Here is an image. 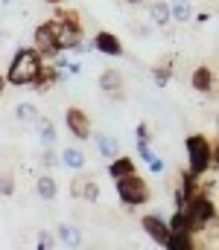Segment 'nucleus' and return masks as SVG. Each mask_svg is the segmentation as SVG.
Returning a JSON list of instances; mask_svg holds the SVG:
<instances>
[{
	"instance_id": "nucleus-23",
	"label": "nucleus",
	"mask_w": 219,
	"mask_h": 250,
	"mask_svg": "<svg viewBox=\"0 0 219 250\" xmlns=\"http://www.w3.org/2000/svg\"><path fill=\"white\" fill-rule=\"evenodd\" d=\"M167 230H170V233H190V221H187V212L175 209V212H172V218L167 221ZM190 236H193V233H190Z\"/></svg>"
},
{
	"instance_id": "nucleus-24",
	"label": "nucleus",
	"mask_w": 219,
	"mask_h": 250,
	"mask_svg": "<svg viewBox=\"0 0 219 250\" xmlns=\"http://www.w3.org/2000/svg\"><path fill=\"white\" fill-rule=\"evenodd\" d=\"M15 117H18L21 123H35V120H38V108H35L32 102H24V105L15 108Z\"/></svg>"
},
{
	"instance_id": "nucleus-15",
	"label": "nucleus",
	"mask_w": 219,
	"mask_h": 250,
	"mask_svg": "<svg viewBox=\"0 0 219 250\" xmlns=\"http://www.w3.org/2000/svg\"><path fill=\"white\" fill-rule=\"evenodd\" d=\"M56 239H59L62 245H68V248H79V245H82V230L73 227V224H62V227L56 230Z\"/></svg>"
},
{
	"instance_id": "nucleus-20",
	"label": "nucleus",
	"mask_w": 219,
	"mask_h": 250,
	"mask_svg": "<svg viewBox=\"0 0 219 250\" xmlns=\"http://www.w3.org/2000/svg\"><path fill=\"white\" fill-rule=\"evenodd\" d=\"M152 79H155L158 87H167L170 79H172V59H164L161 64H155L152 67Z\"/></svg>"
},
{
	"instance_id": "nucleus-30",
	"label": "nucleus",
	"mask_w": 219,
	"mask_h": 250,
	"mask_svg": "<svg viewBox=\"0 0 219 250\" xmlns=\"http://www.w3.org/2000/svg\"><path fill=\"white\" fill-rule=\"evenodd\" d=\"M146 163H149V172H152V175H161V172H164V160H161V157H152V160H146Z\"/></svg>"
},
{
	"instance_id": "nucleus-26",
	"label": "nucleus",
	"mask_w": 219,
	"mask_h": 250,
	"mask_svg": "<svg viewBox=\"0 0 219 250\" xmlns=\"http://www.w3.org/2000/svg\"><path fill=\"white\" fill-rule=\"evenodd\" d=\"M82 198H85L88 204H94V201L99 198V187H97L94 181H85V189H82Z\"/></svg>"
},
{
	"instance_id": "nucleus-17",
	"label": "nucleus",
	"mask_w": 219,
	"mask_h": 250,
	"mask_svg": "<svg viewBox=\"0 0 219 250\" xmlns=\"http://www.w3.org/2000/svg\"><path fill=\"white\" fill-rule=\"evenodd\" d=\"M149 18H152V23H155V26H167V23L172 21V15H170V3L155 0V3L149 6Z\"/></svg>"
},
{
	"instance_id": "nucleus-19",
	"label": "nucleus",
	"mask_w": 219,
	"mask_h": 250,
	"mask_svg": "<svg viewBox=\"0 0 219 250\" xmlns=\"http://www.w3.org/2000/svg\"><path fill=\"white\" fill-rule=\"evenodd\" d=\"M59 163H65L71 172H82V169H85V154H82L79 148H65L62 157H59Z\"/></svg>"
},
{
	"instance_id": "nucleus-14",
	"label": "nucleus",
	"mask_w": 219,
	"mask_h": 250,
	"mask_svg": "<svg viewBox=\"0 0 219 250\" xmlns=\"http://www.w3.org/2000/svg\"><path fill=\"white\" fill-rule=\"evenodd\" d=\"M35 192H38L41 201H56V195H59V184H56L50 175H41V178L35 181Z\"/></svg>"
},
{
	"instance_id": "nucleus-31",
	"label": "nucleus",
	"mask_w": 219,
	"mask_h": 250,
	"mask_svg": "<svg viewBox=\"0 0 219 250\" xmlns=\"http://www.w3.org/2000/svg\"><path fill=\"white\" fill-rule=\"evenodd\" d=\"M138 140H141V143H149V140H152V131H149V125L146 123L138 125Z\"/></svg>"
},
{
	"instance_id": "nucleus-11",
	"label": "nucleus",
	"mask_w": 219,
	"mask_h": 250,
	"mask_svg": "<svg viewBox=\"0 0 219 250\" xmlns=\"http://www.w3.org/2000/svg\"><path fill=\"white\" fill-rule=\"evenodd\" d=\"M190 84H193V90H196V93H211V90H214V84H217V73H214L208 64H202V67H196V70H193Z\"/></svg>"
},
{
	"instance_id": "nucleus-29",
	"label": "nucleus",
	"mask_w": 219,
	"mask_h": 250,
	"mask_svg": "<svg viewBox=\"0 0 219 250\" xmlns=\"http://www.w3.org/2000/svg\"><path fill=\"white\" fill-rule=\"evenodd\" d=\"M82 189H85V175H76L71 184V195L73 198H82Z\"/></svg>"
},
{
	"instance_id": "nucleus-3",
	"label": "nucleus",
	"mask_w": 219,
	"mask_h": 250,
	"mask_svg": "<svg viewBox=\"0 0 219 250\" xmlns=\"http://www.w3.org/2000/svg\"><path fill=\"white\" fill-rule=\"evenodd\" d=\"M53 21H56V44L59 53L62 50H76L82 44V18L73 9H62V3L53 9Z\"/></svg>"
},
{
	"instance_id": "nucleus-2",
	"label": "nucleus",
	"mask_w": 219,
	"mask_h": 250,
	"mask_svg": "<svg viewBox=\"0 0 219 250\" xmlns=\"http://www.w3.org/2000/svg\"><path fill=\"white\" fill-rule=\"evenodd\" d=\"M41 64H44V56L35 47H21L15 53L12 64H9V70H6V84H12V87H29L35 82Z\"/></svg>"
},
{
	"instance_id": "nucleus-18",
	"label": "nucleus",
	"mask_w": 219,
	"mask_h": 250,
	"mask_svg": "<svg viewBox=\"0 0 219 250\" xmlns=\"http://www.w3.org/2000/svg\"><path fill=\"white\" fill-rule=\"evenodd\" d=\"M94 140H97V151H99L102 157H117V154H120V143H117V137L97 134Z\"/></svg>"
},
{
	"instance_id": "nucleus-25",
	"label": "nucleus",
	"mask_w": 219,
	"mask_h": 250,
	"mask_svg": "<svg viewBox=\"0 0 219 250\" xmlns=\"http://www.w3.org/2000/svg\"><path fill=\"white\" fill-rule=\"evenodd\" d=\"M56 245H59V239H56L53 233H47V230L38 233V250H53Z\"/></svg>"
},
{
	"instance_id": "nucleus-33",
	"label": "nucleus",
	"mask_w": 219,
	"mask_h": 250,
	"mask_svg": "<svg viewBox=\"0 0 219 250\" xmlns=\"http://www.w3.org/2000/svg\"><path fill=\"white\" fill-rule=\"evenodd\" d=\"M44 3H50V6H59V3H62V0H44Z\"/></svg>"
},
{
	"instance_id": "nucleus-7",
	"label": "nucleus",
	"mask_w": 219,
	"mask_h": 250,
	"mask_svg": "<svg viewBox=\"0 0 219 250\" xmlns=\"http://www.w3.org/2000/svg\"><path fill=\"white\" fill-rule=\"evenodd\" d=\"M85 50H97L102 56H111V59H120L123 56V44L114 32H97L91 44H85Z\"/></svg>"
},
{
	"instance_id": "nucleus-34",
	"label": "nucleus",
	"mask_w": 219,
	"mask_h": 250,
	"mask_svg": "<svg viewBox=\"0 0 219 250\" xmlns=\"http://www.w3.org/2000/svg\"><path fill=\"white\" fill-rule=\"evenodd\" d=\"M126 3H132V6H138V3H144V0H126Z\"/></svg>"
},
{
	"instance_id": "nucleus-12",
	"label": "nucleus",
	"mask_w": 219,
	"mask_h": 250,
	"mask_svg": "<svg viewBox=\"0 0 219 250\" xmlns=\"http://www.w3.org/2000/svg\"><path fill=\"white\" fill-rule=\"evenodd\" d=\"M99 90H105V93L114 96V99H123V76H120L117 70H105V73L99 76Z\"/></svg>"
},
{
	"instance_id": "nucleus-22",
	"label": "nucleus",
	"mask_w": 219,
	"mask_h": 250,
	"mask_svg": "<svg viewBox=\"0 0 219 250\" xmlns=\"http://www.w3.org/2000/svg\"><path fill=\"white\" fill-rule=\"evenodd\" d=\"M35 125H38L41 146H56V128H53V123H50L47 117H38V120H35Z\"/></svg>"
},
{
	"instance_id": "nucleus-13",
	"label": "nucleus",
	"mask_w": 219,
	"mask_h": 250,
	"mask_svg": "<svg viewBox=\"0 0 219 250\" xmlns=\"http://www.w3.org/2000/svg\"><path fill=\"white\" fill-rule=\"evenodd\" d=\"M138 172V166H135V160L132 157H111V163H108V178L111 181H120V178H129V175H135Z\"/></svg>"
},
{
	"instance_id": "nucleus-6",
	"label": "nucleus",
	"mask_w": 219,
	"mask_h": 250,
	"mask_svg": "<svg viewBox=\"0 0 219 250\" xmlns=\"http://www.w3.org/2000/svg\"><path fill=\"white\" fill-rule=\"evenodd\" d=\"M32 47H35L44 59L59 56V44H56V21H44V23L35 26V32H32Z\"/></svg>"
},
{
	"instance_id": "nucleus-28",
	"label": "nucleus",
	"mask_w": 219,
	"mask_h": 250,
	"mask_svg": "<svg viewBox=\"0 0 219 250\" xmlns=\"http://www.w3.org/2000/svg\"><path fill=\"white\" fill-rule=\"evenodd\" d=\"M0 195H3V198L15 195V184H12V178H6V175H0Z\"/></svg>"
},
{
	"instance_id": "nucleus-16",
	"label": "nucleus",
	"mask_w": 219,
	"mask_h": 250,
	"mask_svg": "<svg viewBox=\"0 0 219 250\" xmlns=\"http://www.w3.org/2000/svg\"><path fill=\"white\" fill-rule=\"evenodd\" d=\"M164 248L167 250H196V236H190V233H170Z\"/></svg>"
},
{
	"instance_id": "nucleus-5",
	"label": "nucleus",
	"mask_w": 219,
	"mask_h": 250,
	"mask_svg": "<svg viewBox=\"0 0 219 250\" xmlns=\"http://www.w3.org/2000/svg\"><path fill=\"white\" fill-rule=\"evenodd\" d=\"M114 187H117V195H120L123 207H129V209L144 207V204H149V198H152V189H149V184H146L138 172H135V175H129V178L114 181Z\"/></svg>"
},
{
	"instance_id": "nucleus-9",
	"label": "nucleus",
	"mask_w": 219,
	"mask_h": 250,
	"mask_svg": "<svg viewBox=\"0 0 219 250\" xmlns=\"http://www.w3.org/2000/svg\"><path fill=\"white\" fill-rule=\"evenodd\" d=\"M68 76H65V70L62 67H56V64H41V70H38V76H35V82L29 84L32 90H38V93H44V90H50L53 84H59V82H65Z\"/></svg>"
},
{
	"instance_id": "nucleus-32",
	"label": "nucleus",
	"mask_w": 219,
	"mask_h": 250,
	"mask_svg": "<svg viewBox=\"0 0 219 250\" xmlns=\"http://www.w3.org/2000/svg\"><path fill=\"white\" fill-rule=\"evenodd\" d=\"M3 90H6V76L0 73V96H3Z\"/></svg>"
},
{
	"instance_id": "nucleus-21",
	"label": "nucleus",
	"mask_w": 219,
	"mask_h": 250,
	"mask_svg": "<svg viewBox=\"0 0 219 250\" xmlns=\"http://www.w3.org/2000/svg\"><path fill=\"white\" fill-rule=\"evenodd\" d=\"M170 15H172L178 23L190 21V18H193V6H190V0H170Z\"/></svg>"
},
{
	"instance_id": "nucleus-10",
	"label": "nucleus",
	"mask_w": 219,
	"mask_h": 250,
	"mask_svg": "<svg viewBox=\"0 0 219 250\" xmlns=\"http://www.w3.org/2000/svg\"><path fill=\"white\" fill-rule=\"evenodd\" d=\"M141 227H144V233L155 242V245H167V239H170V230H167V221L161 218V215H144L141 218Z\"/></svg>"
},
{
	"instance_id": "nucleus-1",
	"label": "nucleus",
	"mask_w": 219,
	"mask_h": 250,
	"mask_svg": "<svg viewBox=\"0 0 219 250\" xmlns=\"http://www.w3.org/2000/svg\"><path fill=\"white\" fill-rule=\"evenodd\" d=\"M184 148H187V172L196 175L199 181L208 172H217L219 169V146L211 143L205 134H190L184 140Z\"/></svg>"
},
{
	"instance_id": "nucleus-27",
	"label": "nucleus",
	"mask_w": 219,
	"mask_h": 250,
	"mask_svg": "<svg viewBox=\"0 0 219 250\" xmlns=\"http://www.w3.org/2000/svg\"><path fill=\"white\" fill-rule=\"evenodd\" d=\"M41 163H44L47 169H53V166L59 163V157H56V151H53V146H44V151H41Z\"/></svg>"
},
{
	"instance_id": "nucleus-8",
	"label": "nucleus",
	"mask_w": 219,
	"mask_h": 250,
	"mask_svg": "<svg viewBox=\"0 0 219 250\" xmlns=\"http://www.w3.org/2000/svg\"><path fill=\"white\" fill-rule=\"evenodd\" d=\"M65 125L76 140H91V117L82 108H68L65 114Z\"/></svg>"
},
{
	"instance_id": "nucleus-4",
	"label": "nucleus",
	"mask_w": 219,
	"mask_h": 250,
	"mask_svg": "<svg viewBox=\"0 0 219 250\" xmlns=\"http://www.w3.org/2000/svg\"><path fill=\"white\" fill-rule=\"evenodd\" d=\"M187 221H190L193 236H199L205 227L217 224V201L211 198V192L199 189L193 198H187Z\"/></svg>"
}]
</instances>
